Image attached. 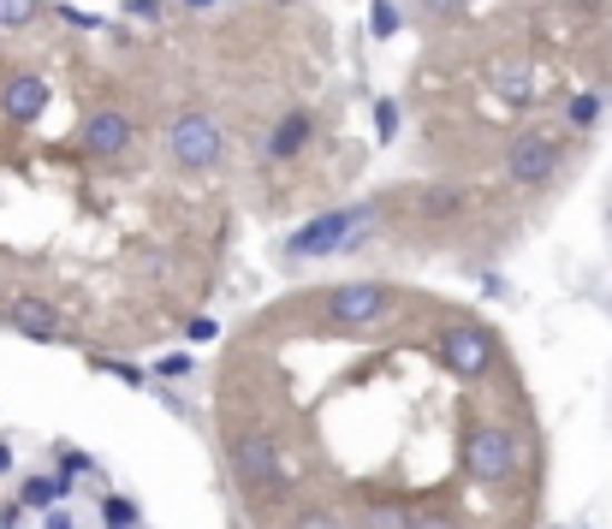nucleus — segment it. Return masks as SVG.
<instances>
[{
	"mask_svg": "<svg viewBox=\"0 0 612 529\" xmlns=\"http://www.w3.org/2000/svg\"><path fill=\"white\" fill-rule=\"evenodd\" d=\"M487 90H494L500 101H512V108H530V101H535V72H530V60H523V54L487 60Z\"/></svg>",
	"mask_w": 612,
	"mask_h": 529,
	"instance_id": "7",
	"label": "nucleus"
},
{
	"mask_svg": "<svg viewBox=\"0 0 612 529\" xmlns=\"http://www.w3.org/2000/svg\"><path fill=\"white\" fill-rule=\"evenodd\" d=\"M101 369H108V375H119V381H131V387H149V375L137 369V363H101Z\"/></svg>",
	"mask_w": 612,
	"mask_h": 529,
	"instance_id": "16",
	"label": "nucleus"
},
{
	"mask_svg": "<svg viewBox=\"0 0 612 529\" xmlns=\"http://www.w3.org/2000/svg\"><path fill=\"white\" fill-rule=\"evenodd\" d=\"M185 12H208V7H220V0H179Z\"/></svg>",
	"mask_w": 612,
	"mask_h": 529,
	"instance_id": "21",
	"label": "nucleus"
},
{
	"mask_svg": "<svg viewBox=\"0 0 612 529\" xmlns=\"http://www.w3.org/2000/svg\"><path fill=\"white\" fill-rule=\"evenodd\" d=\"M505 184H517V191H547V184L565 179V156H559V131L553 126H523L512 131V143H505Z\"/></svg>",
	"mask_w": 612,
	"mask_h": 529,
	"instance_id": "1",
	"label": "nucleus"
},
{
	"mask_svg": "<svg viewBox=\"0 0 612 529\" xmlns=\"http://www.w3.org/2000/svg\"><path fill=\"white\" fill-rule=\"evenodd\" d=\"M309 138H316V113L309 108H292V113H279L274 126H268V138H261V156L268 161H292V156H304Z\"/></svg>",
	"mask_w": 612,
	"mask_h": 529,
	"instance_id": "6",
	"label": "nucleus"
},
{
	"mask_svg": "<svg viewBox=\"0 0 612 529\" xmlns=\"http://www.w3.org/2000/svg\"><path fill=\"white\" fill-rule=\"evenodd\" d=\"M363 220H375V202H363V209H334V214L309 220L304 232H292V256H322V250H339V244H352Z\"/></svg>",
	"mask_w": 612,
	"mask_h": 529,
	"instance_id": "4",
	"label": "nucleus"
},
{
	"mask_svg": "<svg viewBox=\"0 0 612 529\" xmlns=\"http://www.w3.org/2000/svg\"><path fill=\"white\" fill-rule=\"evenodd\" d=\"M185 333H190V339H215V321H208V316H190Z\"/></svg>",
	"mask_w": 612,
	"mask_h": 529,
	"instance_id": "19",
	"label": "nucleus"
},
{
	"mask_svg": "<svg viewBox=\"0 0 612 529\" xmlns=\"http://www.w3.org/2000/svg\"><path fill=\"white\" fill-rule=\"evenodd\" d=\"M48 529H72V511L55 506V511H48Z\"/></svg>",
	"mask_w": 612,
	"mask_h": 529,
	"instance_id": "20",
	"label": "nucleus"
},
{
	"mask_svg": "<svg viewBox=\"0 0 612 529\" xmlns=\"http://www.w3.org/2000/svg\"><path fill=\"white\" fill-rule=\"evenodd\" d=\"M594 113H601V96H576L571 108H565V119H571L576 131H583V126H594Z\"/></svg>",
	"mask_w": 612,
	"mask_h": 529,
	"instance_id": "13",
	"label": "nucleus"
},
{
	"mask_svg": "<svg viewBox=\"0 0 612 529\" xmlns=\"http://www.w3.org/2000/svg\"><path fill=\"white\" fill-rule=\"evenodd\" d=\"M375 126H381V143L398 138V101H375Z\"/></svg>",
	"mask_w": 612,
	"mask_h": 529,
	"instance_id": "14",
	"label": "nucleus"
},
{
	"mask_svg": "<svg viewBox=\"0 0 612 529\" xmlns=\"http://www.w3.org/2000/svg\"><path fill=\"white\" fill-rule=\"evenodd\" d=\"M7 529H19V523H7Z\"/></svg>",
	"mask_w": 612,
	"mask_h": 529,
	"instance_id": "23",
	"label": "nucleus"
},
{
	"mask_svg": "<svg viewBox=\"0 0 612 529\" xmlns=\"http://www.w3.org/2000/svg\"><path fill=\"white\" fill-rule=\"evenodd\" d=\"M155 375H190V357L179 351V357H161V363H155Z\"/></svg>",
	"mask_w": 612,
	"mask_h": 529,
	"instance_id": "18",
	"label": "nucleus"
},
{
	"mask_svg": "<svg viewBox=\"0 0 612 529\" xmlns=\"http://www.w3.org/2000/svg\"><path fill=\"white\" fill-rule=\"evenodd\" d=\"M131 19H161V0H126Z\"/></svg>",
	"mask_w": 612,
	"mask_h": 529,
	"instance_id": "17",
	"label": "nucleus"
},
{
	"mask_svg": "<svg viewBox=\"0 0 612 529\" xmlns=\"http://www.w3.org/2000/svg\"><path fill=\"white\" fill-rule=\"evenodd\" d=\"M369 19H375V37H398V7L393 0H369Z\"/></svg>",
	"mask_w": 612,
	"mask_h": 529,
	"instance_id": "12",
	"label": "nucleus"
},
{
	"mask_svg": "<svg viewBox=\"0 0 612 529\" xmlns=\"http://www.w3.org/2000/svg\"><path fill=\"white\" fill-rule=\"evenodd\" d=\"M131 143H137V119L126 108H96V113H83V126H78V149L90 161H119V156H131Z\"/></svg>",
	"mask_w": 612,
	"mask_h": 529,
	"instance_id": "3",
	"label": "nucleus"
},
{
	"mask_svg": "<svg viewBox=\"0 0 612 529\" xmlns=\"http://www.w3.org/2000/svg\"><path fill=\"white\" fill-rule=\"evenodd\" d=\"M7 470H12V447L0 440V476H7Z\"/></svg>",
	"mask_w": 612,
	"mask_h": 529,
	"instance_id": "22",
	"label": "nucleus"
},
{
	"mask_svg": "<svg viewBox=\"0 0 612 529\" xmlns=\"http://www.w3.org/2000/svg\"><path fill=\"white\" fill-rule=\"evenodd\" d=\"M423 12H434V19H458V12L470 7V0H416Z\"/></svg>",
	"mask_w": 612,
	"mask_h": 529,
	"instance_id": "15",
	"label": "nucleus"
},
{
	"mask_svg": "<svg viewBox=\"0 0 612 529\" xmlns=\"http://www.w3.org/2000/svg\"><path fill=\"white\" fill-rule=\"evenodd\" d=\"M7 321H12L19 333H30V339H66V316H60L48 298H30V292L7 303Z\"/></svg>",
	"mask_w": 612,
	"mask_h": 529,
	"instance_id": "8",
	"label": "nucleus"
},
{
	"mask_svg": "<svg viewBox=\"0 0 612 529\" xmlns=\"http://www.w3.org/2000/svg\"><path fill=\"white\" fill-rule=\"evenodd\" d=\"M66 488H72V482H48V476H30L19 500H24V506H55V500H60Z\"/></svg>",
	"mask_w": 612,
	"mask_h": 529,
	"instance_id": "10",
	"label": "nucleus"
},
{
	"mask_svg": "<svg viewBox=\"0 0 612 529\" xmlns=\"http://www.w3.org/2000/svg\"><path fill=\"white\" fill-rule=\"evenodd\" d=\"M101 511H108V529H137V500H126V493H108Z\"/></svg>",
	"mask_w": 612,
	"mask_h": 529,
	"instance_id": "11",
	"label": "nucleus"
},
{
	"mask_svg": "<svg viewBox=\"0 0 612 529\" xmlns=\"http://www.w3.org/2000/svg\"><path fill=\"white\" fill-rule=\"evenodd\" d=\"M0 113H7L12 126H37L48 113V78L42 72H12L0 83Z\"/></svg>",
	"mask_w": 612,
	"mask_h": 529,
	"instance_id": "5",
	"label": "nucleus"
},
{
	"mask_svg": "<svg viewBox=\"0 0 612 529\" xmlns=\"http://www.w3.org/2000/svg\"><path fill=\"white\" fill-rule=\"evenodd\" d=\"M48 12V0H0V30H30Z\"/></svg>",
	"mask_w": 612,
	"mask_h": 529,
	"instance_id": "9",
	"label": "nucleus"
},
{
	"mask_svg": "<svg viewBox=\"0 0 612 529\" xmlns=\"http://www.w3.org/2000/svg\"><path fill=\"white\" fill-rule=\"evenodd\" d=\"M167 156H172V167H179V173H215V167L226 161V131H220V119L203 113V108L172 113V126H167Z\"/></svg>",
	"mask_w": 612,
	"mask_h": 529,
	"instance_id": "2",
	"label": "nucleus"
}]
</instances>
